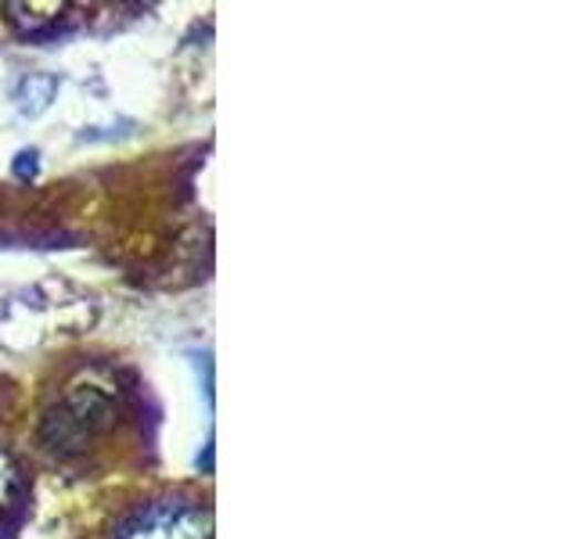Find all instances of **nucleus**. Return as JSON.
I'll return each instance as SVG.
<instances>
[{
  "label": "nucleus",
  "instance_id": "1",
  "mask_svg": "<svg viewBox=\"0 0 576 539\" xmlns=\"http://www.w3.org/2000/svg\"><path fill=\"white\" fill-rule=\"evenodd\" d=\"M115 417V385L105 382L101 374H83L76 377L65 396L43 421V443L54 454H72L83 449L97 432H105Z\"/></svg>",
  "mask_w": 576,
  "mask_h": 539
},
{
  "label": "nucleus",
  "instance_id": "2",
  "mask_svg": "<svg viewBox=\"0 0 576 539\" xmlns=\"http://www.w3.org/2000/svg\"><path fill=\"white\" fill-rule=\"evenodd\" d=\"M115 539H213V515L187 500L152 504L126 518Z\"/></svg>",
  "mask_w": 576,
  "mask_h": 539
},
{
  "label": "nucleus",
  "instance_id": "3",
  "mask_svg": "<svg viewBox=\"0 0 576 539\" xmlns=\"http://www.w3.org/2000/svg\"><path fill=\"white\" fill-rule=\"evenodd\" d=\"M8 11H11V22L14 25L25 29V33H37V29L51 25L65 8L54 4V0H48V4H8Z\"/></svg>",
  "mask_w": 576,
  "mask_h": 539
},
{
  "label": "nucleus",
  "instance_id": "4",
  "mask_svg": "<svg viewBox=\"0 0 576 539\" xmlns=\"http://www.w3.org/2000/svg\"><path fill=\"white\" fill-rule=\"evenodd\" d=\"M54 86H58V80L51 76V72H37V76H29V80L22 83V91H19V108L29 112V108H25V105H29V94L37 97V101H33V112L48 108V101H51V94H54Z\"/></svg>",
  "mask_w": 576,
  "mask_h": 539
},
{
  "label": "nucleus",
  "instance_id": "5",
  "mask_svg": "<svg viewBox=\"0 0 576 539\" xmlns=\"http://www.w3.org/2000/svg\"><path fill=\"white\" fill-rule=\"evenodd\" d=\"M22 493V471H19V464H14L11 454H4L0 449V507H8L14 504V497Z\"/></svg>",
  "mask_w": 576,
  "mask_h": 539
}]
</instances>
